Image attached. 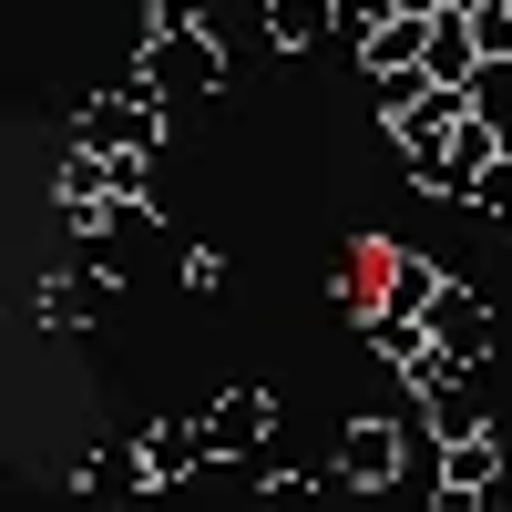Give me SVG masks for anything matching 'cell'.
Returning a JSON list of instances; mask_svg holds the SVG:
<instances>
[{
    "label": "cell",
    "instance_id": "6da1fadb",
    "mask_svg": "<svg viewBox=\"0 0 512 512\" xmlns=\"http://www.w3.org/2000/svg\"><path fill=\"white\" fill-rule=\"evenodd\" d=\"M410 441H420V431H410L400 410H359L349 431H338V451H328V472L349 482V492H390V482L410 472Z\"/></svg>",
    "mask_w": 512,
    "mask_h": 512
},
{
    "label": "cell",
    "instance_id": "7a4b0ae2",
    "mask_svg": "<svg viewBox=\"0 0 512 512\" xmlns=\"http://www.w3.org/2000/svg\"><path fill=\"white\" fill-rule=\"evenodd\" d=\"M144 93L164 103V113H175V103H205V93H216V82H226V52H216V31H175V41H144Z\"/></svg>",
    "mask_w": 512,
    "mask_h": 512
},
{
    "label": "cell",
    "instance_id": "3957f363",
    "mask_svg": "<svg viewBox=\"0 0 512 512\" xmlns=\"http://www.w3.org/2000/svg\"><path fill=\"white\" fill-rule=\"evenodd\" d=\"M144 492H164L154 461H144V441H93V451H82V472H72V502H82V512H134Z\"/></svg>",
    "mask_w": 512,
    "mask_h": 512
},
{
    "label": "cell",
    "instance_id": "277c9868",
    "mask_svg": "<svg viewBox=\"0 0 512 512\" xmlns=\"http://www.w3.org/2000/svg\"><path fill=\"white\" fill-rule=\"evenodd\" d=\"M82 144H93V154H154L164 144V103L144 93V82L93 93V103H82Z\"/></svg>",
    "mask_w": 512,
    "mask_h": 512
},
{
    "label": "cell",
    "instance_id": "5b68a950",
    "mask_svg": "<svg viewBox=\"0 0 512 512\" xmlns=\"http://www.w3.org/2000/svg\"><path fill=\"white\" fill-rule=\"evenodd\" d=\"M195 420H205V451H216V461H246L256 441L277 431V400L256 390V379H236V390H216V400H205Z\"/></svg>",
    "mask_w": 512,
    "mask_h": 512
},
{
    "label": "cell",
    "instance_id": "8992f818",
    "mask_svg": "<svg viewBox=\"0 0 512 512\" xmlns=\"http://www.w3.org/2000/svg\"><path fill=\"white\" fill-rule=\"evenodd\" d=\"M420 328H431V349H441L451 369H482V359H492V308H482V297L461 287V277L441 287V308L420 318Z\"/></svg>",
    "mask_w": 512,
    "mask_h": 512
},
{
    "label": "cell",
    "instance_id": "52a82bcc",
    "mask_svg": "<svg viewBox=\"0 0 512 512\" xmlns=\"http://www.w3.org/2000/svg\"><path fill=\"white\" fill-rule=\"evenodd\" d=\"M144 461H154V482L164 492H175V482H195L205 472V461H216V451H205V420H175V410H164V420H144Z\"/></svg>",
    "mask_w": 512,
    "mask_h": 512
},
{
    "label": "cell",
    "instance_id": "ba28073f",
    "mask_svg": "<svg viewBox=\"0 0 512 512\" xmlns=\"http://www.w3.org/2000/svg\"><path fill=\"white\" fill-rule=\"evenodd\" d=\"M103 308H113V277H103V267H62L52 287H41V328H62V338L93 328Z\"/></svg>",
    "mask_w": 512,
    "mask_h": 512
},
{
    "label": "cell",
    "instance_id": "9c48e42d",
    "mask_svg": "<svg viewBox=\"0 0 512 512\" xmlns=\"http://www.w3.org/2000/svg\"><path fill=\"white\" fill-rule=\"evenodd\" d=\"M441 492H502V441H492V420H472V431L441 441Z\"/></svg>",
    "mask_w": 512,
    "mask_h": 512
},
{
    "label": "cell",
    "instance_id": "30bf717a",
    "mask_svg": "<svg viewBox=\"0 0 512 512\" xmlns=\"http://www.w3.org/2000/svg\"><path fill=\"white\" fill-rule=\"evenodd\" d=\"M328 31H349L338 0H267V41H277V52H318Z\"/></svg>",
    "mask_w": 512,
    "mask_h": 512
},
{
    "label": "cell",
    "instance_id": "8fae6325",
    "mask_svg": "<svg viewBox=\"0 0 512 512\" xmlns=\"http://www.w3.org/2000/svg\"><path fill=\"white\" fill-rule=\"evenodd\" d=\"M441 287H451V277H441V256H420V246L390 256V318H431V308H441Z\"/></svg>",
    "mask_w": 512,
    "mask_h": 512
},
{
    "label": "cell",
    "instance_id": "7c38bea8",
    "mask_svg": "<svg viewBox=\"0 0 512 512\" xmlns=\"http://www.w3.org/2000/svg\"><path fill=\"white\" fill-rule=\"evenodd\" d=\"M472 123H492L502 154H512V62H482V82H472Z\"/></svg>",
    "mask_w": 512,
    "mask_h": 512
},
{
    "label": "cell",
    "instance_id": "4fadbf2b",
    "mask_svg": "<svg viewBox=\"0 0 512 512\" xmlns=\"http://www.w3.org/2000/svg\"><path fill=\"white\" fill-rule=\"evenodd\" d=\"M256 512H318V482L308 472H267L256 482Z\"/></svg>",
    "mask_w": 512,
    "mask_h": 512
},
{
    "label": "cell",
    "instance_id": "5bb4252c",
    "mask_svg": "<svg viewBox=\"0 0 512 512\" xmlns=\"http://www.w3.org/2000/svg\"><path fill=\"white\" fill-rule=\"evenodd\" d=\"M175 31H205V0H154L144 11V41H175Z\"/></svg>",
    "mask_w": 512,
    "mask_h": 512
},
{
    "label": "cell",
    "instance_id": "9a60e30c",
    "mask_svg": "<svg viewBox=\"0 0 512 512\" xmlns=\"http://www.w3.org/2000/svg\"><path fill=\"white\" fill-rule=\"evenodd\" d=\"M185 287L216 297V287H226V256H216V246H185Z\"/></svg>",
    "mask_w": 512,
    "mask_h": 512
},
{
    "label": "cell",
    "instance_id": "2e32d148",
    "mask_svg": "<svg viewBox=\"0 0 512 512\" xmlns=\"http://www.w3.org/2000/svg\"><path fill=\"white\" fill-rule=\"evenodd\" d=\"M441 512H502V492H441Z\"/></svg>",
    "mask_w": 512,
    "mask_h": 512
}]
</instances>
